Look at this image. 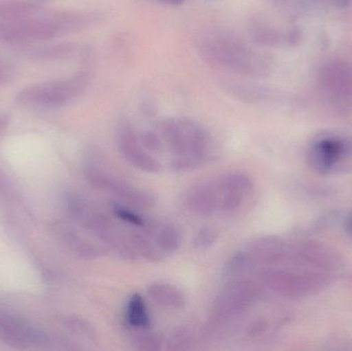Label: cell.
<instances>
[{"label": "cell", "mask_w": 352, "mask_h": 351, "mask_svg": "<svg viewBox=\"0 0 352 351\" xmlns=\"http://www.w3.org/2000/svg\"><path fill=\"white\" fill-rule=\"evenodd\" d=\"M129 238L136 255L146 261L161 262L165 259V256L161 253L146 231H131L129 232Z\"/></svg>", "instance_id": "15"}, {"label": "cell", "mask_w": 352, "mask_h": 351, "mask_svg": "<svg viewBox=\"0 0 352 351\" xmlns=\"http://www.w3.org/2000/svg\"><path fill=\"white\" fill-rule=\"evenodd\" d=\"M111 208L113 216L121 220L122 222L126 223V224L138 227V228H142L146 225V220H144V218H142L140 214L134 212V210H130L129 207H126L125 205L113 203Z\"/></svg>", "instance_id": "21"}, {"label": "cell", "mask_w": 352, "mask_h": 351, "mask_svg": "<svg viewBox=\"0 0 352 351\" xmlns=\"http://www.w3.org/2000/svg\"><path fill=\"white\" fill-rule=\"evenodd\" d=\"M133 346L136 350L146 351H157L162 350L163 338L162 336L157 333H144L138 334L133 339Z\"/></svg>", "instance_id": "22"}, {"label": "cell", "mask_w": 352, "mask_h": 351, "mask_svg": "<svg viewBox=\"0 0 352 351\" xmlns=\"http://www.w3.org/2000/svg\"><path fill=\"white\" fill-rule=\"evenodd\" d=\"M161 132L175 157L192 159L199 165L204 162L209 136L200 124L188 117H171L162 122Z\"/></svg>", "instance_id": "4"}, {"label": "cell", "mask_w": 352, "mask_h": 351, "mask_svg": "<svg viewBox=\"0 0 352 351\" xmlns=\"http://www.w3.org/2000/svg\"><path fill=\"white\" fill-rule=\"evenodd\" d=\"M204 61L214 67L244 76H258L266 69V58L243 38L226 30L205 33L197 41Z\"/></svg>", "instance_id": "2"}, {"label": "cell", "mask_w": 352, "mask_h": 351, "mask_svg": "<svg viewBox=\"0 0 352 351\" xmlns=\"http://www.w3.org/2000/svg\"><path fill=\"white\" fill-rule=\"evenodd\" d=\"M148 294L157 304L166 308L180 309L186 303L184 292L168 282H152L148 286Z\"/></svg>", "instance_id": "13"}, {"label": "cell", "mask_w": 352, "mask_h": 351, "mask_svg": "<svg viewBox=\"0 0 352 351\" xmlns=\"http://www.w3.org/2000/svg\"><path fill=\"white\" fill-rule=\"evenodd\" d=\"M345 152V144L341 140L324 138L314 146L311 155L312 163L318 170L328 172L342 160Z\"/></svg>", "instance_id": "12"}, {"label": "cell", "mask_w": 352, "mask_h": 351, "mask_svg": "<svg viewBox=\"0 0 352 351\" xmlns=\"http://www.w3.org/2000/svg\"><path fill=\"white\" fill-rule=\"evenodd\" d=\"M62 321H63L66 329L69 330L72 333L88 338V339H94L96 337V330H95L94 326L87 319L69 315V317H64Z\"/></svg>", "instance_id": "20"}, {"label": "cell", "mask_w": 352, "mask_h": 351, "mask_svg": "<svg viewBox=\"0 0 352 351\" xmlns=\"http://www.w3.org/2000/svg\"><path fill=\"white\" fill-rule=\"evenodd\" d=\"M0 340L16 350L39 348L50 342L49 336L30 321L4 311L0 313Z\"/></svg>", "instance_id": "7"}, {"label": "cell", "mask_w": 352, "mask_h": 351, "mask_svg": "<svg viewBox=\"0 0 352 351\" xmlns=\"http://www.w3.org/2000/svg\"><path fill=\"white\" fill-rule=\"evenodd\" d=\"M252 265L254 263L245 251H238L226 264L223 273L229 280H238L243 278Z\"/></svg>", "instance_id": "17"}, {"label": "cell", "mask_w": 352, "mask_h": 351, "mask_svg": "<svg viewBox=\"0 0 352 351\" xmlns=\"http://www.w3.org/2000/svg\"><path fill=\"white\" fill-rule=\"evenodd\" d=\"M349 230L351 231V233L352 234V218L351 220H349Z\"/></svg>", "instance_id": "28"}, {"label": "cell", "mask_w": 352, "mask_h": 351, "mask_svg": "<svg viewBox=\"0 0 352 351\" xmlns=\"http://www.w3.org/2000/svg\"><path fill=\"white\" fill-rule=\"evenodd\" d=\"M195 336L188 327L176 328L168 339V350L171 351H186L190 350L194 344Z\"/></svg>", "instance_id": "19"}, {"label": "cell", "mask_w": 352, "mask_h": 351, "mask_svg": "<svg viewBox=\"0 0 352 351\" xmlns=\"http://www.w3.org/2000/svg\"><path fill=\"white\" fill-rule=\"evenodd\" d=\"M66 245L78 257L85 260H95L102 255L103 251L94 243L82 238L78 233L65 230L62 234Z\"/></svg>", "instance_id": "16"}, {"label": "cell", "mask_w": 352, "mask_h": 351, "mask_svg": "<svg viewBox=\"0 0 352 351\" xmlns=\"http://www.w3.org/2000/svg\"><path fill=\"white\" fill-rule=\"evenodd\" d=\"M88 71L76 72L69 78L38 82L23 89L16 96V104L29 109H55L65 106L80 96L90 84Z\"/></svg>", "instance_id": "3"}, {"label": "cell", "mask_w": 352, "mask_h": 351, "mask_svg": "<svg viewBox=\"0 0 352 351\" xmlns=\"http://www.w3.org/2000/svg\"><path fill=\"white\" fill-rule=\"evenodd\" d=\"M258 296V286L250 280L243 278L228 280L211 309V327H221L243 315L254 304Z\"/></svg>", "instance_id": "5"}, {"label": "cell", "mask_w": 352, "mask_h": 351, "mask_svg": "<svg viewBox=\"0 0 352 351\" xmlns=\"http://www.w3.org/2000/svg\"><path fill=\"white\" fill-rule=\"evenodd\" d=\"M76 45L72 43H58V45L30 49L29 53L31 57L50 61V60H59L61 58L69 57L76 51Z\"/></svg>", "instance_id": "18"}, {"label": "cell", "mask_w": 352, "mask_h": 351, "mask_svg": "<svg viewBox=\"0 0 352 351\" xmlns=\"http://www.w3.org/2000/svg\"><path fill=\"white\" fill-rule=\"evenodd\" d=\"M219 210L233 214L240 210L244 200L254 189L252 179L245 173L233 171L223 175L217 183Z\"/></svg>", "instance_id": "9"}, {"label": "cell", "mask_w": 352, "mask_h": 351, "mask_svg": "<svg viewBox=\"0 0 352 351\" xmlns=\"http://www.w3.org/2000/svg\"><path fill=\"white\" fill-rule=\"evenodd\" d=\"M8 125V117L6 115L0 113V133L4 131Z\"/></svg>", "instance_id": "26"}, {"label": "cell", "mask_w": 352, "mask_h": 351, "mask_svg": "<svg viewBox=\"0 0 352 351\" xmlns=\"http://www.w3.org/2000/svg\"><path fill=\"white\" fill-rule=\"evenodd\" d=\"M14 78V72L10 66L0 61V87L10 84Z\"/></svg>", "instance_id": "25"}, {"label": "cell", "mask_w": 352, "mask_h": 351, "mask_svg": "<svg viewBox=\"0 0 352 351\" xmlns=\"http://www.w3.org/2000/svg\"><path fill=\"white\" fill-rule=\"evenodd\" d=\"M219 238V233L212 227H203L195 234L192 245L196 249H205L212 247Z\"/></svg>", "instance_id": "23"}, {"label": "cell", "mask_w": 352, "mask_h": 351, "mask_svg": "<svg viewBox=\"0 0 352 351\" xmlns=\"http://www.w3.org/2000/svg\"><path fill=\"white\" fill-rule=\"evenodd\" d=\"M84 173L87 181L93 188L113 194L134 207L148 210L156 203V199L152 194L130 185L127 181L107 172L98 165L87 163Z\"/></svg>", "instance_id": "6"}, {"label": "cell", "mask_w": 352, "mask_h": 351, "mask_svg": "<svg viewBox=\"0 0 352 351\" xmlns=\"http://www.w3.org/2000/svg\"><path fill=\"white\" fill-rule=\"evenodd\" d=\"M100 20L95 12L57 10L39 12L34 16L14 22L0 21V41L24 43L45 41L82 32Z\"/></svg>", "instance_id": "1"}, {"label": "cell", "mask_w": 352, "mask_h": 351, "mask_svg": "<svg viewBox=\"0 0 352 351\" xmlns=\"http://www.w3.org/2000/svg\"><path fill=\"white\" fill-rule=\"evenodd\" d=\"M184 204L192 214L210 216L219 210L217 183H200L192 185L184 196Z\"/></svg>", "instance_id": "10"}, {"label": "cell", "mask_w": 352, "mask_h": 351, "mask_svg": "<svg viewBox=\"0 0 352 351\" xmlns=\"http://www.w3.org/2000/svg\"><path fill=\"white\" fill-rule=\"evenodd\" d=\"M2 183H3V179H2L1 177H0V187H1Z\"/></svg>", "instance_id": "29"}, {"label": "cell", "mask_w": 352, "mask_h": 351, "mask_svg": "<svg viewBox=\"0 0 352 351\" xmlns=\"http://www.w3.org/2000/svg\"><path fill=\"white\" fill-rule=\"evenodd\" d=\"M140 139L144 148L146 150H152V152L160 150L161 146H162L160 136L156 132H144L140 136Z\"/></svg>", "instance_id": "24"}, {"label": "cell", "mask_w": 352, "mask_h": 351, "mask_svg": "<svg viewBox=\"0 0 352 351\" xmlns=\"http://www.w3.org/2000/svg\"><path fill=\"white\" fill-rule=\"evenodd\" d=\"M126 319L132 328L138 330H148L151 327L150 313L146 301L142 295H132L126 307Z\"/></svg>", "instance_id": "14"}, {"label": "cell", "mask_w": 352, "mask_h": 351, "mask_svg": "<svg viewBox=\"0 0 352 351\" xmlns=\"http://www.w3.org/2000/svg\"><path fill=\"white\" fill-rule=\"evenodd\" d=\"M159 1L163 2V3L170 4V5H178V4L182 3L184 0H159Z\"/></svg>", "instance_id": "27"}, {"label": "cell", "mask_w": 352, "mask_h": 351, "mask_svg": "<svg viewBox=\"0 0 352 351\" xmlns=\"http://www.w3.org/2000/svg\"><path fill=\"white\" fill-rule=\"evenodd\" d=\"M140 229L148 233L165 257L176 253L182 245V232L175 225L169 223L146 222Z\"/></svg>", "instance_id": "11"}, {"label": "cell", "mask_w": 352, "mask_h": 351, "mask_svg": "<svg viewBox=\"0 0 352 351\" xmlns=\"http://www.w3.org/2000/svg\"><path fill=\"white\" fill-rule=\"evenodd\" d=\"M117 142L120 152L130 165L144 172H160L162 169L160 162L146 152L129 123L119 126Z\"/></svg>", "instance_id": "8"}]
</instances>
